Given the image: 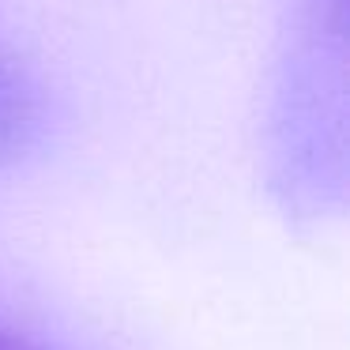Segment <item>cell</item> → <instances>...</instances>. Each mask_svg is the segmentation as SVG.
Listing matches in <instances>:
<instances>
[{
    "label": "cell",
    "instance_id": "1",
    "mask_svg": "<svg viewBox=\"0 0 350 350\" xmlns=\"http://www.w3.org/2000/svg\"><path fill=\"white\" fill-rule=\"evenodd\" d=\"M34 121H38V106H34L31 83L19 72V64L0 49V162L23 151Z\"/></svg>",
    "mask_w": 350,
    "mask_h": 350
},
{
    "label": "cell",
    "instance_id": "2",
    "mask_svg": "<svg viewBox=\"0 0 350 350\" xmlns=\"http://www.w3.org/2000/svg\"><path fill=\"white\" fill-rule=\"evenodd\" d=\"M0 350H46V347H42V342H34L31 335L16 332V327L0 324Z\"/></svg>",
    "mask_w": 350,
    "mask_h": 350
}]
</instances>
